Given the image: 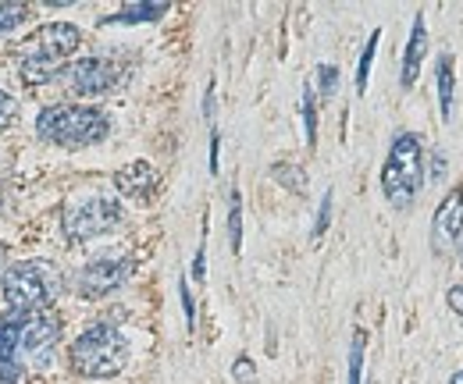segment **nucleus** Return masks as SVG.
<instances>
[{"label":"nucleus","instance_id":"6e6552de","mask_svg":"<svg viewBox=\"0 0 463 384\" xmlns=\"http://www.w3.org/2000/svg\"><path fill=\"white\" fill-rule=\"evenodd\" d=\"M132 277V260L128 257H100V260H90L79 275V292L86 299H97V295H108L121 288L125 281Z\"/></svg>","mask_w":463,"mask_h":384},{"label":"nucleus","instance_id":"9b49d317","mask_svg":"<svg viewBox=\"0 0 463 384\" xmlns=\"http://www.w3.org/2000/svg\"><path fill=\"white\" fill-rule=\"evenodd\" d=\"M115 182L125 196H132V200H150V192H154V185H157V171L146 164V161H136V164L121 167Z\"/></svg>","mask_w":463,"mask_h":384},{"label":"nucleus","instance_id":"393cba45","mask_svg":"<svg viewBox=\"0 0 463 384\" xmlns=\"http://www.w3.org/2000/svg\"><path fill=\"white\" fill-rule=\"evenodd\" d=\"M232 370H235V381H239V384L253 381V363H250L246 356H242V360H235V367H232Z\"/></svg>","mask_w":463,"mask_h":384},{"label":"nucleus","instance_id":"ddd939ff","mask_svg":"<svg viewBox=\"0 0 463 384\" xmlns=\"http://www.w3.org/2000/svg\"><path fill=\"white\" fill-rule=\"evenodd\" d=\"M435 82H439V108H442V121L453 117V89H457V71H453V57L442 54L435 64Z\"/></svg>","mask_w":463,"mask_h":384},{"label":"nucleus","instance_id":"f3484780","mask_svg":"<svg viewBox=\"0 0 463 384\" xmlns=\"http://www.w3.org/2000/svg\"><path fill=\"white\" fill-rule=\"evenodd\" d=\"M364 331L353 334V345H349V384H364Z\"/></svg>","mask_w":463,"mask_h":384},{"label":"nucleus","instance_id":"a211bd4d","mask_svg":"<svg viewBox=\"0 0 463 384\" xmlns=\"http://www.w3.org/2000/svg\"><path fill=\"white\" fill-rule=\"evenodd\" d=\"M303 125H307V143L314 146L317 143V100H314L310 86L303 89Z\"/></svg>","mask_w":463,"mask_h":384},{"label":"nucleus","instance_id":"f03ea898","mask_svg":"<svg viewBox=\"0 0 463 384\" xmlns=\"http://www.w3.org/2000/svg\"><path fill=\"white\" fill-rule=\"evenodd\" d=\"M82 43L79 29L68 22H51L40 25L22 47H18V64H22V79L25 82H47L54 79L61 64L75 54V47Z\"/></svg>","mask_w":463,"mask_h":384},{"label":"nucleus","instance_id":"b1692460","mask_svg":"<svg viewBox=\"0 0 463 384\" xmlns=\"http://www.w3.org/2000/svg\"><path fill=\"white\" fill-rule=\"evenodd\" d=\"M182 306H185V328L193 331L196 328V310H193V292H189L185 281H182Z\"/></svg>","mask_w":463,"mask_h":384},{"label":"nucleus","instance_id":"9d476101","mask_svg":"<svg viewBox=\"0 0 463 384\" xmlns=\"http://www.w3.org/2000/svg\"><path fill=\"white\" fill-rule=\"evenodd\" d=\"M463 231V185H457L435 211V220H431V246L435 253H446L457 246Z\"/></svg>","mask_w":463,"mask_h":384},{"label":"nucleus","instance_id":"6ab92c4d","mask_svg":"<svg viewBox=\"0 0 463 384\" xmlns=\"http://www.w3.org/2000/svg\"><path fill=\"white\" fill-rule=\"evenodd\" d=\"M25 14H29L25 4H0V36L4 33H14L25 22Z\"/></svg>","mask_w":463,"mask_h":384},{"label":"nucleus","instance_id":"aec40b11","mask_svg":"<svg viewBox=\"0 0 463 384\" xmlns=\"http://www.w3.org/2000/svg\"><path fill=\"white\" fill-rule=\"evenodd\" d=\"M275 178H279L286 189H292V192H303V189H307L303 167H296V164H275Z\"/></svg>","mask_w":463,"mask_h":384},{"label":"nucleus","instance_id":"4468645a","mask_svg":"<svg viewBox=\"0 0 463 384\" xmlns=\"http://www.w3.org/2000/svg\"><path fill=\"white\" fill-rule=\"evenodd\" d=\"M165 11H168V4H161V0H139V4L121 7L111 22H157Z\"/></svg>","mask_w":463,"mask_h":384},{"label":"nucleus","instance_id":"423d86ee","mask_svg":"<svg viewBox=\"0 0 463 384\" xmlns=\"http://www.w3.org/2000/svg\"><path fill=\"white\" fill-rule=\"evenodd\" d=\"M420 185H424V146L413 132H403L396 136L389 161L382 167V189L392 207H410Z\"/></svg>","mask_w":463,"mask_h":384},{"label":"nucleus","instance_id":"0eeeda50","mask_svg":"<svg viewBox=\"0 0 463 384\" xmlns=\"http://www.w3.org/2000/svg\"><path fill=\"white\" fill-rule=\"evenodd\" d=\"M118 224H121V207L115 200H79V203L64 207V235L71 242L108 235Z\"/></svg>","mask_w":463,"mask_h":384},{"label":"nucleus","instance_id":"f257e3e1","mask_svg":"<svg viewBox=\"0 0 463 384\" xmlns=\"http://www.w3.org/2000/svg\"><path fill=\"white\" fill-rule=\"evenodd\" d=\"M61 338L51 314H7L0 317V381L18 384L29 370L47 367Z\"/></svg>","mask_w":463,"mask_h":384},{"label":"nucleus","instance_id":"7ed1b4c3","mask_svg":"<svg viewBox=\"0 0 463 384\" xmlns=\"http://www.w3.org/2000/svg\"><path fill=\"white\" fill-rule=\"evenodd\" d=\"M61 292V271L51 260H22L4 275V299L14 314H40Z\"/></svg>","mask_w":463,"mask_h":384},{"label":"nucleus","instance_id":"a878e982","mask_svg":"<svg viewBox=\"0 0 463 384\" xmlns=\"http://www.w3.org/2000/svg\"><path fill=\"white\" fill-rule=\"evenodd\" d=\"M203 260H207V246L200 242V249H196V260H193V277H196V281H203Z\"/></svg>","mask_w":463,"mask_h":384},{"label":"nucleus","instance_id":"5701e85b","mask_svg":"<svg viewBox=\"0 0 463 384\" xmlns=\"http://www.w3.org/2000/svg\"><path fill=\"white\" fill-rule=\"evenodd\" d=\"M14 110H18V104H14V97L0 89V132H4V128H7L11 121H14Z\"/></svg>","mask_w":463,"mask_h":384},{"label":"nucleus","instance_id":"dca6fc26","mask_svg":"<svg viewBox=\"0 0 463 384\" xmlns=\"http://www.w3.org/2000/svg\"><path fill=\"white\" fill-rule=\"evenodd\" d=\"M374 51H378V33H371V40L360 54V64H356V93H367V75H371V64H374Z\"/></svg>","mask_w":463,"mask_h":384},{"label":"nucleus","instance_id":"2eb2a0df","mask_svg":"<svg viewBox=\"0 0 463 384\" xmlns=\"http://www.w3.org/2000/svg\"><path fill=\"white\" fill-rule=\"evenodd\" d=\"M229 242H232V253L242 249V196L239 189H232V200H229Z\"/></svg>","mask_w":463,"mask_h":384},{"label":"nucleus","instance_id":"c756f323","mask_svg":"<svg viewBox=\"0 0 463 384\" xmlns=\"http://www.w3.org/2000/svg\"><path fill=\"white\" fill-rule=\"evenodd\" d=\"M449 384H463V370H460V374H453V381H449Z\"/></svg>","mask_w":463,"mask_h":384},{"label":"nucleus","instance_id":"39448f33","mask_svg":"<svg viewBox=\"0 0 463 384\" xmlns=\"http://www.w3.org/2000/svg\"><path fill=\"white\" fill-rule=\"evenodd\" d=\"M108 114L93 108H79V104H61V108L40 110L36 132L40 139L54 143V146H93L108 136Z\"/></svg>","mask_w":463,"mask_h":384},{"label":"nucleus","instance_id":"7c9ffc66","mask_svg":"<svg viewBox=\"0 0 463 384\" xmlns=\"http://www.w3.org/2000/svg\"><path fill=\"white\" fill-rule=\"evenodd\" d=\"M460 264H463V253H460Z\"/></svg>","mask_w":463,"mask_h":384},{"label":"nucleus","instance_id":"bb28decb","mask_svg":"<svg viewBox=\"0 0 463 384\" xmlns=\"http://www.w3.org/2000/svg\"><path fill=\"white\" fill-rule=\"evenodd\" d=\"M446 303H449V306H453V310L463 317V285H460V288H453V292L446 295Z\"/></svg>","mask_w":463,"mask_h":384},{"label":"nucleus","instance_id":"1a4fd4ad","mask_svg":"<svg viewBox=\"0 0 463 384\" xmlns=\"http://www.w3.org/2000/svg\"><path fill=\"white\" fill-rule=\"evenodd\" d=\"M118 82V68L104 57H82L71 64V93L79 97H100L111 93Z\"/></svg>","mask_w":463,"mask_h":384},{"label":"nucleus","instance_id":"c85d7f7f","mask_svg":"<svg viewBox=\"0 0 463 384\" xmlns=\"http://www.w3.org/2000/svg\"><path fill=\"white\" fill-rule=\"evenodd\" d=\"M4 260H7V246L0 242V271H4Z\"/></svg>","mask_w":463,"mask_h":384},{"label":"nucleus","instance_id":"f8f14e48","mask_svg":"<svg viewBox=\"0 0 463 384\" xmlns=\"http://www.w3.org/2000/svg\"><path fill=\"white\" fill-rule=\"evenodd\" d=\"M424 51H428V29H424V14L413 18V33H410V43H406L403 54V86L410 89L420 75V61H424Z\"/></svg>","mask_w":463,"mask_h":384},{"label":"nucleus","instance_id":"cd10ccee","mask_svg":"<svg viewBox=\"0 0 463 384\" xmlns=\"http://www.w3.org/2000/svg\"><path fill=\"white\" fill-rule=\"evenodd\" d=\"M218 146H222V139H218V132L211 136V174H218Z\"/></svg>","mask_w":463,"mask_h":384},{"label":"nucleus","instance_id":"4be33fe9","mask_svg":"<svg viewBox=\"0 0 463 384\" xmlns=\"http://www.w3.org/2000/svg\"><path fill=\"white\" fill-rule=\"evenodd\" d=\"M328 220H332V192H325V200H321V211L314 220V242H321V235L328 231Z\"/></svg>","mask_w":463,"mask_h":384},{"label":"nucleus","instance_id":"20e7f679","mask_svg":"<svg viewBox=\"0 0 463 384\" xmlns=\"http://www.w3.org/2000/svg\"><path fill=\"white\" fill-rule=\"evenodd\" d=\"M71 370L82 378H115L128 363V342L111 324H93L71 345Z\"/></svg>","mask_w":463,"mask_h":384},{"label":"nucleus","instance_id":"412c9836","mask_svg":"<svg viewBox=\"0 0 463 384\" xmlns=\"http://www.w3.org/2000/svg\"><path fill=\"white\" fill-rule=\"evenodd\" d=\"M317 82H321V97L328 100V97L339 89V68H335V64H321V68H317Z\"/></svg>","mask_w":463,"mask_h":384}]
</instances>
